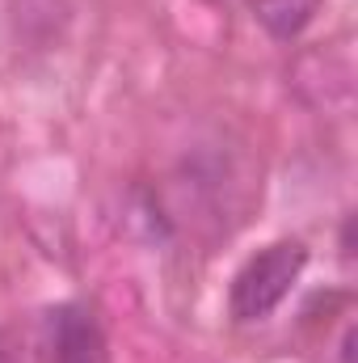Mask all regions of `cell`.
<instances>
[{
    "mask_svg": "<svg viewBox=\"0 0 358 363\" xmlns=\"http://www.w3.org/2000/svg\"><path fill=\"white\" fill-rule=\"evenodd\" d=\"M308 267V250L304 241H274L266 250H258L232 279L228 291V308L236 321H266L270 313L291 296V287L299 283V274Z\"/></svg>",
    "mask_w": 358,
    "mask_h": 363,
    "instance_id": "1",
    "label": "cell"
},
{
    "mask_svg": "<svg viewBox=\"0 0 358 363\" xmlns=\"http://www.w3.org/2000/svg\"><path fill=\"white\" fill-rule=\"evenodd\" d=\"M51 363H105V334L85 304H55L47 313Z\"/></svg>",
    "mask_w": 358,
    "mask_h": 363,
    "instance_id": "2",
    "label": "cell"
},
{
    "mask_svg": "<svg viewBox=\"0 0 358 363\" xmlns=\"http://www.w3.org/2000/svg\"><path fill=\"white\" fill-rule=\"evenodd\" d=\"M321 4L325 0H253V17H258V26L266 30L270 38L291 43V38H299L316 21Z\"/></svg>",
    "mask_w": 358,
    "mask_h": 363,
    "instance_id": "3",
    "label": "cell"
},
{
    "mask_svg": "<svg viewBox=\"0 0 358 363\" xmlns=\"http://www.w3.org/2000/svg\"><path fill=\"white\" fill-rule=\"evenodd\" d=\"M0 363H25V359H21L13 347H4V342H0Z\"/></svg>",
    "mask_w": 358,
    "mask_h": 363,
    "instance_id": "4",
    "label": "cell"
}]
</instances>
